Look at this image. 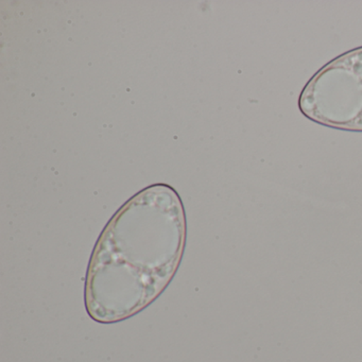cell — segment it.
<instances>
[{
  "mask_svg": "<svg viewBox=\"0 0 362 362\" xmlns=\"http://www.w3.org/2000/svg\"><path fill=\"white\" fill-rule=\"evenodd\" d=\"M186 234L185 209L170 186H149L127 201L88 262L84 305L90 319L118 323L158 300L179 270Z\"/></svg>",
  "mask_w": 362,
  "mask_h": 362,
  "instance_id": "1",
  "label": "cell"
},
{
  "mask_svg": "<svg viewBox=\"0 0 362 362\" xmlns=\"http://www.w3.org/2000/svg\"><path fill=\"white\" fill-rule=\"evenodd\" d=\"M300 113L337 130L362 132V47L324 65L298 97Z\"/></svg>",
  "mask_w": 362,
  "mask_h": 362,
  "instance_id": "2",
  "label": "cell"
}]
</instances>
